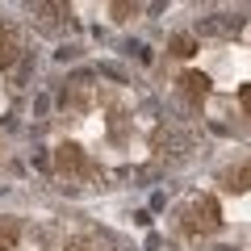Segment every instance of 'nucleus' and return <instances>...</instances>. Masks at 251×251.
I'll list each match as a JSON object with an SVG mask.
<instances>
[{
  "label": "nucleus",
  "mask_w": 251,
  "mask_h": 251,
  "mask_svg": "<svg viewBox=\"0 0 251 251\" xmlns=\"http://www.w3.org/2000/svg\"><path fill=\"white\" fill-rule=\"evenodd\" d=\"M67 251H100V247H92V243H72Z\"/></svg>",
  "instance_id": "9d476101"
},
{
  "label": "nucleus",
  "mask_w": 251,
  "mask_h": 251,
  "mask_svg": "<svg viewBox=\"0 0 251 251\" xmlns=\"http://www.w3.org/2000/svg\"><path fill=\"white\" fill-rule=\"evenodd\" d=\"M21 59V38L13 25H0V72L4 67H13V63Z\"/></svg>",
  "instance_id": "39448f33"
},
{
  "label": "nucleus",
  "mask_w": 251,
  "mask_h": 251,
  "mask_svg": "<svg viewBox=\"0 0 251 251\" xmlns=\"http://www.w3.org/2000/svg\"><path fill=\"white\" fill-rule=\"evenodd\" d=\"M34 21L42 29H63V25H72V4H34Z\"/></svg>",
  "instance_id": "20e7f679"
},
{
  "label": "nucleus",
  "mask_w": 251,
  "mask_h": 251,
  "mask_svg": "<svg viewBox=\"0 0 251 251\" xmlns=\"http://www.w3.org/2000/svg\"><path fill=\"white\" fill-rule=\"evenodd\" d=\"M168 50H172V54H180V59H188V54L197 50V42H193V38H188V34H176V38H172V42H168Z\"/></svg>",
  "instance_id": "6e6552de"
},
{
  "label": "nucleus",
  "mask_w": 251,
  "mask_h": 251,
  "mask_svg": "<svg viewBox=\"0 0 251 251\" xmlns=\"http://www.w3.org/2000/svg\"><path fill=\"white\" fill-rule=\"evenodd\" d=\"M239 100H243V109H247V117H251V84H243V88H239Z\"/></svg>",
  "instance_id": "1a4fd4ad"
},
{
  "label": "nucleus",
  "mask_w": 251,
  "mask_h": 251,
  "mask_svg": "<svg viewBox=\"0 0 251 251\" xmlns=\"http://www.w3.org/2000/svg\"><path fill=\"white\" fill-rule=\"evenodd\" d=\"M54 176L67 180V184H75V180H92V176H97V163L88 159V151H84L80 143H59V147H54Z\"/></svg>",
  "instance_id": "f03ea898"
},
{
  "label": "nucleus",
  "mask_w": 251,
  "mask_h": 251,
  "mask_svg": "<svg viewBox=\"0 0 251 251\" xmlns=\"http://www.w3.org/2000/svg\"><path fill=\"white\" fill-rule=\"evenodd\" d=\"M218 226H222V205H218L214 197H193L180 209V230H184L188 239H205Z\"/></svg>",
  "instance_id": "f257e3e1"
},
{
  "label": "nucleus",
  "mask_w": 251,
  "mask_h": 251,
  "mask_svg": "<svg viewBox=\"0 0 251 251\" xmlns=\"http://www.w3.org/2000/svg\"><path fill=\"white\" fill-rule=\"evenodd\" d=\"M218 180H222V188H230V193H247V188H251V163H239V168H226Z\"/></svg>",
  "instance_id": "423d86ee"
},
{
  "label": "nucleus",
  "mask_w": 251,
  "mask_h": 251,
  "mask_svg": "<svg viewBox=\"0 0 251 251\" xmlns=\"http://www.w3.org/2000/svg\"><path fill=\"white\" fill-rule=\"evenodd\" d=\"M180 97H184L193 109H201L205 97H209V75L205 72H184L180 75Z\"/></svg>",
  "instance_id": "7ed1b4c3"
},
{
  "label": "nucleus",
  "mask_w": 251,
  "mask_h": 251,
  "mask_svg": "<svg viewBox=\"0 0 251 251\" xmlns=\"http://www.w3.org/2000/svg\"><path fill=\"white\" fill-rule=\"evenodd\" d=\"M17 234H21V222H17V218H0V251H13Z\"/></svg>",
  "instance_id": "0eeeda50"
}]
</instances>
